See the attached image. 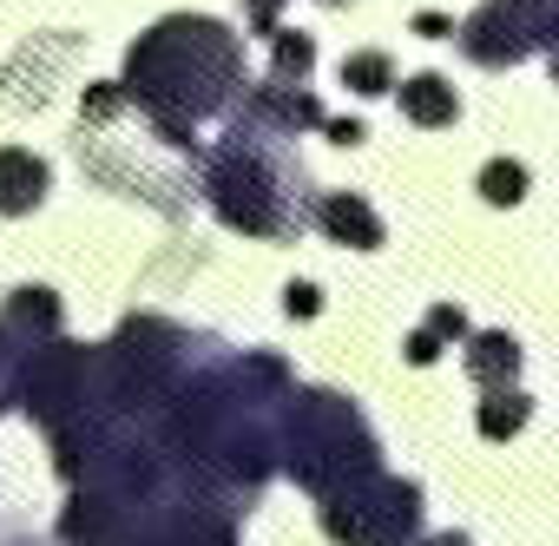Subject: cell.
Listing matches in <instances>:
<instances>
[{
  "label": "cell",
  "mask_w": 559,
  "mask_h": 546,
  "mask_svg": "<svg viewBox=\"0 0 559 546\" xmlns=\"http://www.w3.org/2000/svg\"><path fill=\"white\" fill-rule=\"evenodd\" d=\"M237 86H243V40L204 14H171L126 54V93L165 132H198V119L224 112Z\"/></svg>",
  "instance_id": "cell-1"
},
{
  "label": "cell",
  "mask_w": 559,
  "mask_h": 546,
  "mask_svg": "<svg viewBox=\"0 0 559 546\" xmlns=\"http://www.w3.org/2000/svg\"><path fill=\"white\" fill-rule=\"evenodd\" d=\"M284 139L297 132H276L250 112L230 119V139L204 158V198L211 211L243 230V237H297L317 211L304 204V165L284 152Z\"/></svg>",
  "instance_id": "cell-2"
},
{
  "label": "cell",
  "mask_w": 559,
  "mask_h": 546,
  "mask_svg": "<svg viewBox=\"0 0 559 546\" xmlns=\"http://www.w3.org/2000/svg\"><path fill=\"white\" fill-rule=\"evenodd\" d=\"M290 474H297L310 494H336V487H349V480L382 474L376 435L362 428L356 402H343V395H330V389L290 395Z\"/></svg>",
  "instance_id": "cell-3"
},
{
  "label": "cell",
  "mask_w": 559,
  "mask_h": 546,
  "mask_svg": "<svg viewBox=\"0 0 559 546\" xmlns=\"http://www.w3.org/2000/svg\"><path fill=\"white\" fill-rule=\"evenodd\" d=\"M323 533L343 546H408L421 533V487L415 480H349L336 494H323Z\"/></svg>",
  "instance_id": "cell-4"
},
{
  "label": "cell",
  "mask_w": 559,
  "mask_h": 546,
  "mask_svg": "<svg viewBox=\"0 0 559 546\" xmlns=\"http://www.w3.org/2000/svg\"><path fill=\"white\" fill-rule=\"evenodd\" d=\"M237 112H250V119H263V126H276V132L330 126V119H323V99H317V93H304V86H290V80H276V73H270L263 86H250Z\"/></svg>",
  "instance_id": "cell-5"
},
{
  "label": "cell",
  "mask_w": 559,
  "mask_h": 546,
  "mask_svg": "<svg viewBox=\"0 0 559 546\" xmlns=\"http://www.w3.org/2000/svg\"><path fill=\"white\" fill-rule=\"evenodd\" d=\"M47 191H53L47 158H34L27 145H0V217H27V211H40Z\"/></svg>",
  "instance_id": "cell-6"
},
{
  "label": "cell",
  "mask_w": 559,
  "mask_h": 546,
  "mask_svg": "<svg viewBox=\"0 0 559 546\" xmlns=\"http://www.w3.org/2000/svg\"><path fill=\"white\" fill-rule=\"evenodd\" d=\"M317 224L336 237V244H356V250H382V217L356 198V191H330L317 198Z\"/></svg>",
  "instance_id": "cell-7"
},
{
  "label": "cell",
  "mask_w": 559,
  "mask_h": 546,
  "mask_svg": "<svg viewBox=\"0 0 559 546\" xmlns=\"http://www.w3.org/2000/svg\"><path fill=\"white\" fill-rule=\"evenodd\" d=\"M402 112H408L415 126H454L461 99H454V86H448V80L421 73V80H408V86H402Z\"/></svg>",
  "instance_id": "cell-8"
},
{
  "label": "cell",
  "mask_w": 559,
  "mask_h": 546,
  "mask_svg": "<svg viewBox=\"0 0 559 546\" xmlns=\"http://www.w3.org/2000/svg\"><path fill=\"white\" fill-rule=\"evenodd\" d=\"M513 369H520V349H513L507 336H474V349H467V376H474V382L500 389Z\"/></svg>",
  "instance_id": "cell-9"
},
{
  "label": "cell",
  "mask_w": 559,
  "mask_h": 546,
  "mask_svg": "<svg viewBox=\"0 0 559 546\" xmlns=\"http://www.w3.org/2000/svg\"><path fill=\"white\" fill-rule=\"evenodd\" d=\"M520 428H526V395L487 389V402H480V435H487V441H507V435H520Z\"/></svg>",
  "instance_id": "cell-10"
},
{
  "label": "cell",
  "mask_w": 559,
  "mask_h": 546,
  "mask_svg": "<svg viewBox=\"0 0 559 546\" xmlns=\"http://www.w3.org/2000/svg\"><path fill=\"white\" fill-rule=\"evenodd\" d=\"M310 67H317V40H310V34H276V80L304 86Z\"/></svg>",
  "instance_id": "cell-11"
},
{
  "label": "cell",
  "mask_w": 559,
  "mask_h": 546,
  "mask_svg": "<svg viewBox=\"0 0 559 546\" xmlns=\"http://www.w3.org/2000/svg\"><path fill=\"white\" fill-rule=\"evenodd\" d=\"M343 86H356V93H389V86H395L389 54H349V60H343Z\"/></svg>",
  "instance_id": "cell-12"
},
{
  "label": "cell",
  "mask_w": 559,
  "mask_h": 546,
  "mask_svg": "<svg viewBox=\"0 0 559 546\" xmlns=\"http://www.w3.org/2000/svg\"><path fill=\"white\" fill-rule=\"evenodd\" d=\"M480 191H487V204H520V198H526V165L493 158V165L480 171Z\"/></svg>",
  "instance_id": "cell-13"
},
{
  "label": "cell",
  "mask_w": 559,
  "mask_h": 546,
  "mask_svg": "<svg viewBox=\"0 0 559 546\" xmlns=\"http://www.w3.org/2000/svg\"><path fill=\"white\" fill-rule=\"evenodd\" d=\"M243 14H250V34L276 40V14H284V0H243Z\"/></svg>",
  "instance_id": "cell-14"
},
{
  "label": "cell",
  "mask_w": 559,
  "mask_h": 546,
  "mask_svg": "<svg viewBox=\"0 0 559 546\" xmlns=\"http://www.w3.org/2000/svg\"><path fill=\"white\" fill-rule=\"evenodd\" d=\"M284 310H290V317H317V310H323V297H317L310 284H290V290H284Z\"/></svg>",
  "instance_id": "cell-15"
},
{
  "label": "cell",
  "mask_w": 559,
  "mask_h": 546,
  "mask_svg": "<svg viewBox=\"0 0 559 546\" xmlns=\"http://www.w3.org/2000/svg\"><path fill=\"white\" fill-rule=\"evenodd\" d=\"M428 330H435V336H467V317H461L454 304H441V310L428 317Z\"/></svg>",
  "instance_id": "cell-16"
},
{
  "label": "cell",
  "mask_w": 559,
  "mask_h": 546,
  "mask_svg": "<svg viewBox=\"0 0 559 546\" xmlns=\"http://www.w3.org/2000/svg\"><path fill=\"white\" fill-rule=\"evenodd\" d=\"M435 356H441V336L435 330H415L408 336V363H435Z\"/></svg>",
  "instance_id": "cell-17"
},
{
  "label": "cell",
  "mask_w": 559,
  "mask_h": 546,
  "mask_svg": "<svg viewBox=\"0 0 559 546\" xmlns=\"http://www.w3.org/2000/svg\"><path fill=\"white\" fill-rule=\"evenodd\" d=\"M415 34H421V40H448L454 21H448V14H415Z\"/></svg>",
  "instance_id": "cell-18"
},
{
  "label": "cell",
  "mask_w": 559,
  "mask_h": 546,
  "mask_svg": "<svg viewBox=\"0 0 559 546\" xmlns=\"http://www.w3.org/2000/svg\"><path fill=\"white\" fill-rule=\"evenodd\" d=\"M330 139H336V145H362L369 126H362V119H330Z\"/></svg>",
  "instance_id": "cell-19"
},
{
  "label": "cell",
  "mask_w": 559,
  "mask_h": 546,
  "mask_svg": "<svg viewBox=\"0 0 559 546\" xmlns=\"http://www.w3.org/2000/svg\"><path fill=\"white\" fill-rule=\"evenodd\" d=\"M428 546H467V533H441V539H428Z\"/></svg>",
  "instance_id": "cell-20"
},
{
  "label": "cell",
  "mask_w": 559,
  "mask_h": 546,
  "mask_svg": "<svg viewBox=\"0 0 559 546\" xmlns=\"http://www.w3.org/2000/svg\"><path fill=\"white\" fill-rule=\"evenodd\" d=\"M0 546H21V539H0Z\"/></svg>",
  "instance_id": "cell-21"
},
{
  "label": "cell",
  "mask_w": 559,
  "mask_h": 546,
  "mask_svg": "<svg viewBox=\"0 0 559 546\" xmlns=\"http://www.w3.org/2000/svg\"><path fill=\"white\" fill-rule=\"evenodd\" d=\"M552 73H559V54H552Z\"/></svg>",
  "instance_id": "cell-22"
},
{
  "label": "cell",
  "mask_w": 559,
  "mask_h": 546,
  "mask_svg": "<svg viewBox=\"0 0 559 546\" xmlns=\"http://www.w3.org/2000/svg\"><path fill=\"white\" fill-rule=\"evenodd\" d=\"M330 8H336V0H330Z\"/></svg>",
  "instance_id": "cell-23"
}]
</instances>
